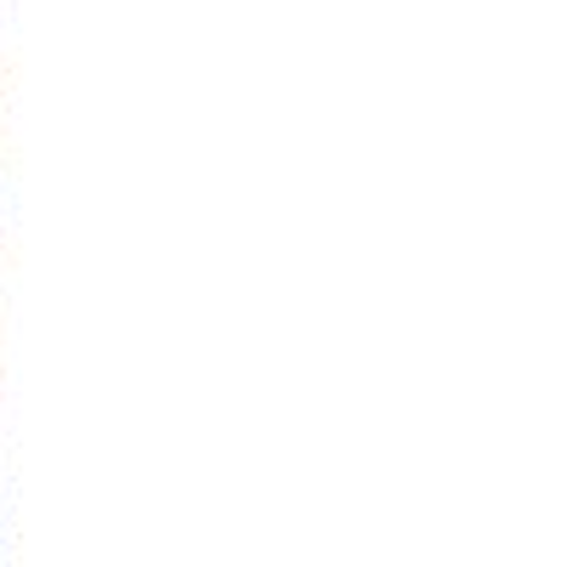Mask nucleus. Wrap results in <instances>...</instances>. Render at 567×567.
<instances>
[]
</instances>
